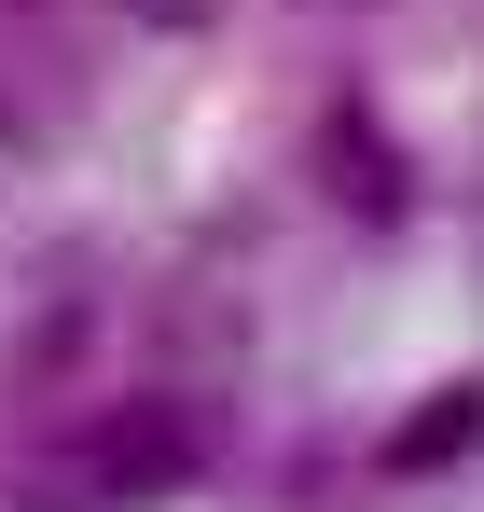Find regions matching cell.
Returning <instances> with one entry per match:
<instances>
[{
	"mask_svg": "<svg viewBox=\"0 0 484 512\" xmlns=\"http://www.w3.org/2000/svg\"><path fill=\"white\" fill-rule=\"evenodd\" d=\"M180 485H194V429L166 402H125L97 429V499H180Z\"/></svg>",
	"mask_w": 484,
	"mask_h": 512,
	"instance_id": "cell-2",
	"label": "cell"
},
{
	"mask_svg": "<svg viewBox=\"0 0 484 512\" xmlns=\"http://www.w3.org/2000/svg\"><path fill=\"white\" fill-rule=\"evenodd\" d=\"M83 346H97V319H83V305H56V319L28 333V388H56V374H83Z\"/></svg>",
	"mask_w": 484,
	"mask_h": 512,
	"instance_id": "cell-4",
	"label": "cell"
},
{
	"mask_svg": "<svg viewBox=\"0 0 484 512\" xmlns=\"http://www.w3.org/2000/svg\"><path fill=\"white\" fill-rule=\"evenodd\" d=\"M471 429H484V388H443V402H429V416H415L402 443H388V457H402V471H443V457H457Z\"/></svg>",
	"mask_w": 484,
	"mask_h": 512,
	"instance_id": "cell-3",
	"label": "cell"
},
{
	"mask_svg": "<svg viewBox=\"0 0 484 512\" xmlns=\"http://www.w3.org/2000/svg\"><path fill=\"white\" fill-rule=\"evenodd\" d=\"M319 194L346 208V222H374V236H388V222L415 208V167L388 153V125H374V111H332V125H319Z\"/></svg>",
	"mask_w": 484,
	"mask_h": 512,
	"instance_id": "cell-1",
	"label": "cell"
}]
</instances>
